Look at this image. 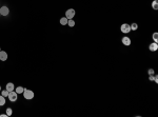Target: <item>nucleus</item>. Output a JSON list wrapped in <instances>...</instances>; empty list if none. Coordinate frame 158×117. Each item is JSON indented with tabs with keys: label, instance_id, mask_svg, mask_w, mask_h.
<instances>
[{
	"label": "nucleus",
	"instance_id": "f257e3e1",
	"mask_svg": "<svg viewBox=\"0 0 158 117\" xmlns=\"http://www.w3.org/2000/svg\"><path fill=\"white\" fill-rule=\"evenodd\" d=\"M22 94H23V97L25 98V99H28V100L33 99L34 96H35L34 92L31 91V90H28V89H24V91H23V93H22Z\"/></svg>",
	"mask_w": 158,
	"mask_h": 117
},
{
	"label": "nucleus",
	"instance_id": "f03ea898",
	"mask_svg": "<svg viewBox=\"0 0 158 117\" xmlns=\"http://www.w3.org/2000/svg\"><path fill=\"white\" fill-rule=\"evenodd\" d=\"M120 31H121V33H123V34H129V33L131 32L130 24L122 23V24H121V26H120Z\"/></svg>",
	"mask_w": 158,
	"mask_h": 117
},
{
	"label": "nucleus",
	"instance_id": "7ed1b4c3",
	"mask_svg": "<svg viewBox=\"0 0 158 117\" xmlns=\"http://www.w3.org/2000/svg\"><path fill=\"white\" fill-rule=\"evenodd\" d=\"M8 100H10V101L15 102V101H17V99H18V94L16 93V92L12 91V92H10V93H8Z\"/></svg>",
	"mask_w": 158,
	"mask_h": 117
},
{
	"label": "nucleus",
	"instance_id": "20e7f679",
	"mask_svg": "<svg viewBox=\"0 0 158 117\" xmlns=\"http://www.w3.org/2000/svg\"><path fill=\"white\" fill-rule=\"evenodd\" d=\"M76 12L74 8H69V10L65 12V17L67 18V19H73V17L75 16Z\"/></svg>",
	"mask_w": 158,
	"mask_h": 117
},
{
	"label": "nucleus",
	"instance_id": "39448f33",
	"mask_svg": "<svg viewBox=\"0 0 158 117\" xmlns=\"http://www.w3.org/2000/svg\"><path fill=\"white\" fill-rule=\"evenodd\" d=\"M10 14V8H8V6H1L0 8V15L1 16H8V15Z\"/></svg>",
	"mask_w": 158,
	"mask_h": 117
},
{
	"label": "nucleus",
	"instance_id": "423d86ee",
	"mask_svg": "<svg viewBox=\"0 0 158 117\" xmlns=\"http://www.w3.org/2000/svg\"><path fill=\"white\" fill-rule=\"evenodd\" d=\"M121 42H122V44L123 46H131V39L128 37V36H125V37L121 39Z\"/></svg>",
	"mask_w": 158,
	"mask_h": 117
},
{
	"label": "nucleus",
	"instance_id": "0eeeda50",
	"mask_svg": "<svg viewBox=\"0 0 158 117\" xmlns=\"http://www.w3.org/2000/svg\"><path fill=\"white\" fill-rule=\"evenodd\" d=\"M149 50L151 52H156L158 50V43L157 42H152V43L149 46Z\"/></svg>",
	"mask_w": 158,
	"mask_h": 117
},
{
	"label": "nucleus",
	"instance_id": "6e6552de",
	"mask_svg": "<svg viewBox=\"0 0 158 117\" xmlns=\"http://www.w3.org/2000/svg\"><path fill=\"white\" fill-rule=\"evenodd\" d=\"M8 59V53L4 51H0V60L1 61H5Z\"/></svg>",
	"mask_w": 158,
	"mask_h": 117
},
{
	"label": "nucleus",
	"instance_id": "1a4fd4ad",
	"mask_svg": "<svg viewBox=\"0 0 158 117\" xmlns=\"http://www.w3.org/2000/svg\"><path fill=\"white\" fill-rule=\"evenodd\" d=\"M5 90H8V92H12V91H14L15 90V85L13 82H8V84H6V87H5Z\"/></svg>",
	"mask_w": 158,
	"mask_h": 117
},
{
	"label": "nucleus",
	"instance_id": "9d476101",
	"mask_svg": "<svg viewBox=\"0 0 158 117\" xmlns=\"http://www.w3.org/2000/svg\"><path fill=\"white\" fill-rule=\"evenodd\" d=\"M23 91H24V88H22V87H17L16 90H15V92L18 94V95H19V94H22Z\"/></svg>",
	"mask_w": 158,
	"mask_h": 117
},
{
	"label": "nucleus",
	"instance_id": "9b49d317",
	"mask_svg": "<svg viewBox=\"0 0 158 117\" xmlns=\"http://www.w3.org/2000/svg\"><path fill=\"white\" fill-rule=\"evenodd\" d=\"M67 17H62L61 19H60V24H61V25H67Z\"/></svg>",
	"mask_w": 158,
	"mask_h": 117
},
{
	"label": "nucleus",
	"instance_id": "f8f14e48",
	"mask_svg": "<svg viewBox=\"0 0 158 117\" xmlns=\"http://www.w3.org/2000/svg\"><path fill=\"white\" fill-rule=\"evenodd\" d=\"M152 8L153 10H158V1L157 0H154V1L152 2Z\"/></svg>",
	"mask_w": 158,
	"mask_h": 117
},
{
	"label": "nucleus",
	"instance_id": "ddd939ff",
	"mask_svg": "<svg viewBox=\"0 0 158 117\" xmlns=\"http://www.w3.org/2000/svg\"><path fill=\"white\" fill-rule=\"evenodd\" d=\"M130 28H131V31H136L137 29H138V24L134 22V23L130 24Z\"/></svg>",
	"mask_w": 158,
	"mask_h": 117
},
{
	"label": "nucleus",
	"instance_id": "4468645a",
	"mask_svg": "<svg viewBox=\"0 0 158 117\" xmlns=\"http://www.w3.org/2000/svg\"><path fill=\"white\" fill-rule=\"evenodd\" d=\"M67 25H69L70 28H73V26L75 25V21H74L73 19H69V20H67Z\"/></svg>",
	"mask_w": 158,
	"mask_h": 117
},
{
	"label": "nucleus",
	"instance_id": "2eb2a0df",
	"mask_svg": "<svg viewBox=\"0 0 158 117\" xmlns=\"http://www.w3.org/2000/svg\"><path fill=\"white\" fill-rule=\"evenodd\" d=\"M0 93H1L2 96H4V97H8V93H10V92H8V90H1V92H0Z\"/></svg>",
	"mask_w": 158,
	"mask_h": 117
},
{
	"label": "nucleus",
	"instance_id": "dca6fc26",
	"mask_svg": "<svg viewBox=\"0 0 158 117\" xmlns=\"http://www.w3.org/2000/svg\"><path fill=\"white\" fill-rule=\"evenodd\" d=\"M5 104V98H4V96L0 95V105H4Z\"/></svg>",
	"mask_w": 158,
	"mask_h": 117
},
{
	"label": "nucleus",
	"instance_id": "f3484780",
	"mask_svg": "<svg viewBox=\"0 0 158 117\" xmlns=\"http://www.w3.org/2000/svg\"><path fill=\"white\" fill-rule=\"evenodd\" d=\"M152 38H153V40H154V42H158V33L155 32L154 34H153Z\"/></svg>",
	"mask_w": 158,
	"mask_h": 117
},
{
	"label": "nucleus",
	"instance_id": "a211bd4d",
	"mask_svg": "<svg viewBox=\"0 0 158 117\" xmlns=\"http://www.w3.org/2000/svg\"><path fill=\"white\" fill-rule=\"evenodd\" d=\"M12 114H13L12 109H11V108H8V109H6V115H8V116H11Z\"/></svg>",
	"mask_w": 158,
	"mask_h": 117
},
{
	"label": "nucleus",
	"instance_id": "6ab92c4d",
	"mask_svg": "<svg viewBox=\"0 0 158 117\" xmlns=\"http://www.w3.org/2000/svg\"><path fill=\"white\" fill-rule=\"evenodd\" d=\"M148 73H149V75H154V70L153 69H149V71H148Z\"/></svg>",
	"mask_w": 158,
	"mask_h": 117
},
{
	"label": "nucleus",
	"instance_id": "aec40b11",
	"mask_svg": "<svg viewBox=\"0 0 158 117\" xmlns=\"http://www.w3.org/2000/svg\"><path fill=\"white\" fill-rule=\"evenodd\" d=\"M149 80L153 81V80H154V75H149Z\"/></svg>",
	"mask_w": 158,
	"mask_h": 117
},
{
	"label": "nucleus",
	"instance_id": "412c9836",
	"mask_svg": "<svg viewBox=\"0 0 158 117\" xmlns=\"http://www.w3.org/2000/svg\"><path fill=\"white\" fill-rule=\"evenodd\" d=\"M154 81L156 82V84L158 82V76L157 75H154Z\"/></svg>",
	"mask_w": 158,
	"mask_h": 117
},
{
	"label": "nucleus",
	"instance_id": "4be33fe9",
	"mask_svg": "<svg viewBox=\"0 0 158 117\" xmlns=\"http://www.w3.org/2000/svg\"><path fill=\"white\" fill-rule=\"evenodd\" d=\"M0 117H8V116L6 115V113H5V114H0Z\"/></svg>",
	"mask_w": 158,
	"mask_h": 117
},
{
	"label": "nucleus",
	"instance_id": "5701e85b",
	"mask_svg": "<svg viewBox=\"0 0 158 117\" xmlns=\"http://www.w3.org/2000/svg\"><path fill=\"white\" fill-rule=\"evenodd\" d=\"M0 92H1V85H0Z\"/></svg>",
	"mask_w": 158,
	"mask_h": 117
},
{
	"label": "nucleus",
	"instance_id": "b1692460",
	"mask_svg": "<svg viewBox=\"0 0 158 117\" xmlns=\"http://www.w3.org/2000/svg\"><path fill=\"white\" fill-rule=\"evenodd\" d=\"M0 51H1V49H0Z\"/></svg>",
	"mask_w": 158,
	"mask_h": 117
},
{
	"label": "nucleus",
	"instance_id": "393cba45",
	"mask_svg": "<svg viewBox=\"0 0 158 117\" xmlns=\"http://www.w3.org/2000/svg\"><path fill=\"white\" fill-rule=\"evenodd\" d=\"M0 107H1V105H0Z\"/></svg>",
	"mask_w": 158,
	"mask_h": 117
}]
</instances>
